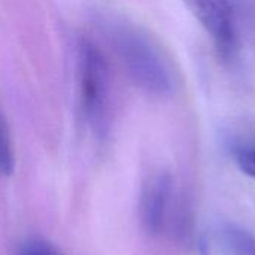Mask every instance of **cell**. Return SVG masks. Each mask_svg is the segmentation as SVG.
<instances>
[{
  "mask_svg": "<svg viewBox=\"0 0 255 255\" xmlns=\"http://www.w3.org/2000/svg\"><path fill=\"white\" fill-rule=\"evenodd\" d=\"M111 39L120 61L136 85L157 96L172 91L169 67L146 36L133 27L115 25L111 30Z\"/></svg>",
  "mask_w": 255,
  "mask_h": 255,
  "instance_id": "obj_1",
  "label": "cell"
},
{
  "mask_svg": "<svg viewBox=\"0 0 255 255\" xmlns=\"http://www.w3.org/2000/svg\"><path fill=\"white\" fill-rule=\"evenodd\" d=\"M78 78L84 115L99 127L105 121L109 103V69L99 46L87 39L78 46Z\"/></svg>",
  "mask_w": 255,
  "mask_h": 255,
  "instance_id": "obj_2",
  "label": "cell"
},
{
  "mask_svg": "<svg viewBox=\"0 0 255 255\" xmlns=\"http://www.w3.org/2000/svg\"><path fill=\"white\" fill-rule=\"evenodd\" d=\"M187 7L212 39L223 60L235 58L239 49L236 18L229 0H184Z\"/></svg>",
  "mask_w": 255,
  "mask_h": 255,
  "instance_id": "obj_3",
  "label": "cell"
},
{
  "mask_svg": "<svg viewBox=\"0 0 255 255\" xmlns=\"http://www.w3.org/2000/svg\"><path fill=\"white\" fill-rule=\"evenodd\" d=\"M173 203V179L169 173H157L146 181L140 196V220L143 229L157 236L164 232Z\"/></svg>",
  "mask_w": 255,
  "mask_h": 255,
  "instance_id": "obj_4",
  "label": "cell"
},
{
  "mask_svg": "<svg viewBox=\"0 0 255 255\" xmlns=\"http://www.w3.org/2000/svg\"><path fill=\"white\" fill-rule=\"evenodd\" d=\"M221 239L232 254L255 255V236L239 226L226 224L221 229Z\"/></svg>",
  "mask_w": 255,
  "mask_h": 255,
  "instance_id": "obj_5",
  "label": "cell"
},
{
  "mask_svg": "<svg viewBox=\"0 0 255 255\" xmlns=\"http://www.w3.org/2000/svg\"><path fill=\"white\" fill-rule=\"evenodd\" d=\"M15 167L13 145L4 118L0 114V175L10 176Z\"/></svg>",
  "mask_w": 255,
  "mask_h": 255,
  "instance_id": "obj_6",
  "label": "cell"
},
{
  "mask_svg": "<svg viewBox=\"0 0 255 255\" xmlns=\"http://www.w3.org/2000/svg\"><path fill=\"white\" fill-rule=\"evenodd\" d=\"M18 255H60L58 251L46 241L39 238L27 239L21 247Z\"/></svg>",
  "mask_w": 255,
  "mask_h": 255,
  "instance_id": "obj_7",
  "label": "cell"
},
{
  "mask_svg": "<svg viewBox=\"0 0 255 255\" xmlns=\"http://www.w3.org/2000/svg\"><path fill=\"white\" fill-rule=\"evenodd\" d=\"M236 157V163L239 166V169L255 179V146H239L235 152Z\"/></svg>",
  "mask_w": 255,
  "mask_h": 255,
  "instance_id": "obj_8",
  "label": "cell"
}]
</instances>
